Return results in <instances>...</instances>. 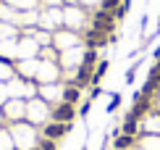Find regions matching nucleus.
<instances>
[{
  "instance_id": "obj_1",
  "label": "nucleus",
  "mask_w": 160,
  "mask_h": 150,
  "mask_svg": "<svg viewBox=\"0 0 160 150\" xmlns=\"http://www.w3.org/2000/svg\"><path fill=\"white\" fill-rule=\"evenodd\" d=\"M76 116H79L76 105L63 103V100H58V103L50 108V121H61V124H74V119H76Z\"/></svg>"
},
{
  "instance_id": "obj_2",
  "label": "nucleus",
  "mask_w": 160,
  "mask_h": 150,
  "mask_svg": "<svg viewBox=\"0 0 160 150\" xmlns=\"http://www.w3.org/2000/svg\"><path fill=\"white\" fill-rule=\"evenodd\" d=\"M74 126V124H61V121H48V124L42 126V137H48V140H61L66 132H68V129Z\"/></svg>"
},
{
  "instance_id": "obj_3",
  "label": "nucleus",
  "mask_w": 160,
  "mask_h": 150,
  "mask_svg": "<svg viewBox=\"0 0 160 150\" xmlns=\"http://www.w3.org/2000/svg\"><path fill=\"white\" fill-rule=\"evenodd\" d=\"M61 100H63V103L76 105L79 100H82V90H79L76 84H63V90H61Z\"/></svg>"
},
{
  "instance_id": "obj_4",
  "label": "nucleus",
  "mask_w": 160,
  "mask_h": 150,
  "mask_svg": "<svg viewBox=\"0 0 160 150\" xmlns=\"http://www.w3.org/2000/svg\"><path fill=\"white\" fill-rule=\"evenodd\" d=\"M108 69H110V61H108V58H102V61H100V63L95 66V74H92V87L102 82V77L108 74Z\"/></svg>"
},
{
  "instance_id": "obj_5",
  "label": "nucleus",
  "mask_w": 160,
  "mask_h": 150,
  "mask_svg": "<svg viewBox=\"0 0 160 150\" xmlns=\"http://www.w3.org/2000/svg\"><path fill=\"white\" fill-rule=\"evenodd\" d=\"M134 142H137V137L121 132V134L116 137V142H113V147H116V150H129V147H134Z\"/></svg>"
},
{
  "instance_id": "obj_6",
  "label": "nucleus",
  "mask_w": 160,
  "mask_h": 150,
  "mask_svg": "<svg viewBox=\"0 0 160 150\" xmlns=\"http://www.w3.org/2000/svg\"><path fill=\"white\" fill-rule=\"evenodd\" d=\"M37 147L39 150H58V142L55 140H48V137H39L37 140Z\"/></svg>"
},
{
  "instance_id": "obj_7",
  "label": "nucleus",
  "mask_w": 160,
  "mask_h": 150,
  "mask_svg": "<svg viewBox=\"0 0 160 150\" xmlns=\"http://www.w3.org/2000/svg\"><path fill=\"white\" fill-rule=\"evenodd\" d=\"M121 92H116V95H113V98H110V103H108V113H116L118 111V108H121Z\"/></svg>"
},
{
  "instance_id": "obj_8",
  "label": "nucleus",
  "mask_w": 160,
  "mask_h": 150,
  "mask_svg": "<svg viewBox=\"0 0 160 150\" xmlns=\"http://www.w3.org/2000/svg\"><path fill=\"white\" fill-rule=\"evenodd\" d=\"M137 69H139V63H134L129 71H126V79H123L126 84H134V79H137Z\"/></svg>"
},
{
  "instance_id": "obj_9",
  "label": "nucleus",
  "mask_w": 160,
  "mask_h": 150,
  "mask_svg": "<svg viewBox=\"0 0 160 150\" xmlns=\"http://www.w3.org/2000/svg\"><path fill=\"white\" fill-rule=\"evenodd\" d=\"M92 103H95V100H92V98H87L84 103H82V108H79V116H82V119H84L87 113H89V108H92Z\"/></svg>"
},
{
  "instance_id": "obj_10",
  "label": "nucleus",
  "mask_w": 160,
  "mask_h": 150,
  "mask_svg": "<svg viewBox=\"0 0 160 150\" xmlns=\"http://www.w3.org/2000/svg\"><path fill=\"white\" fill-rule=\"evenodd\" d=\"M82 150H87V147H82Z\"/></svg>"
}]
</instances>
